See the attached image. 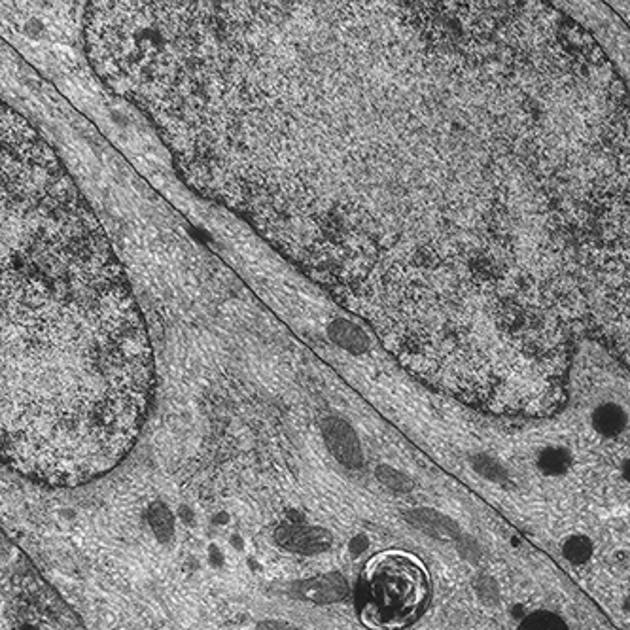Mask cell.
Here are the masks:
<instances>
[{"label": "cell", "mask_w": 630, "mask_h": 630, "mask_svg": "<svg viewBox=\"0 0 630 630\" xmlns=\"http://www.w3.org/2000/svg\"><path fill=\"white\" fill-rule=\"evenodd\" d=\"M326 288L420 383L547 419L630 373V93L547 2H362L316 125Z\"/></svg>", "instance_id": "1"}, {"label": "cell", "mask_w": 630, "mask_h": 630, "mask_svg": "<svg viewBox=\"0 0 630 630\" xmlns=\"http://www.w3.org/2000/svg\"><path fill=\"white\" fill-rule=\"evenodd\" d=\"M2 455L78 487L129 453L154 390L139 307L103 229L35 129L2 139Z\"/></svg>", "instance_id": "2"}, {"label": "cell", "mask_w": 630, "mask_h": 630, "mask_svg": "<svg viewBox=\"0 0 630 630\" xmlns=\"http://www.w3.org/2000/svg\"><path fill=\"white\" fill-rule=\"evenodd\" d=\"M432 581L422 560L403 549H386L364 564L356 587V612L369 630L411 627L428 606Z\"/></svg>", "instance_id": "3"}, {"label": "cell", "mask_w": 630, "mask_h": 630, "mask_svg": "<svg viewBox=\"0 0 630 630\" xmlns=\"http://www.w3.org/2000/svg\"><path fill=\"white\" fill-rule=\"evenodd\" d=\"M593 426H595L598 434H602L606 438H613L625 430L627 415L619 405L604 403L596 409L595 415H593Z\"/></svg>", "instance_id": "4"}, {"label": "cell", "mask_w": 630, "mask_h": 630, "mask_svg": "<svg viewBox=\"0 0 630 630\" xmlns=\"http://www.w3.org/2000/svg\"><path fill=\"white\" fill-rule=\"evenodd\" d=\"M517 630H570L566 621L553 612H540L530 613L523 619V623L519 625Z\"/></svg>", "instance_id": "5"}, {"label": "cell", "mask_w": 630, "mask_h": 630, "mask_svg": "<svg viewBox=\"0 0 630 630\" xmlns=\"http://www.w3.org/2000/svg\"><path fill=\"white\" fill-rule=\"evenodd\" d=\"M562 555L576 566L585 564L593 555V543L587 536H572L562 545Z\"/></svg>", "instance_id": "6"}, {"label": "cell", "mask_w": 630, "mask_h": 630, "mask_svg": "<svg viewBox=\"0 0 630 630\" xmlns=\"http://www.w3.org/2000/svg\"><path fill=\"white\" fill-rule=\"evenodd\" d=\"M570 456L566 455V451L562 449H545L540 455V468L545 473H562L568 468Z\"/></svg>", "instance_id": "7"}]
</instances>
